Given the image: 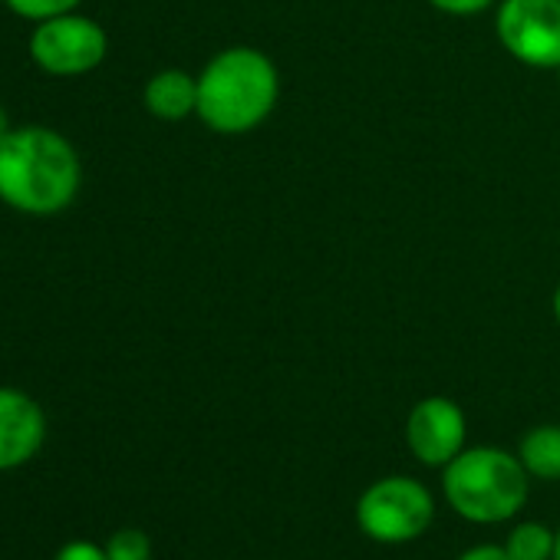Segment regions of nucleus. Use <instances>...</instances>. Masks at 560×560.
<instances>
[{
	"label": "nucleus",
	"instance_id": "ddd939ff",
	"mask_svg": "<svg viewBox=\"0 0 560 560\" xmlns=\"http://www.w3.org/2000/svg\"><path fill=\"white\" fill-rule=\"evenodd\" d=\"M4 4L24 18V21H50V18H60V14H73L80 0H4Z\"/></svg>",
	"mask_w": 560,
	"mask_h": 560
},
{
	"label": "nucleus",
	"instance_id": "423d86ee",
	"mask_svg": "<svg viewBox=\"0 0 560 560\" xmlns=\"http://www.w3.org/2000/svg\"><path fill=\"white\" fill-rule=\"evenodd\" d=\"M106 31L77 11L40 21L31 37V57L50 77H83L106 60Z\"/></svg>",
	"mask_w": 560,
	"mask_h": 560
},
{
	"label": "nucleus",
	"instance_id": "dca6fc26",
	"mask_svg": "<svg viewBox=\"0 0 560 560\" xmlns=\"http://www.w3.org/2000/svg\"><path fill=\"white\" fill-rule=\"evenodd\" d=\"M458 560H511L504 547H494V544H481V547H471L465 550Z\"/></svg>",
	"mask_w": 560,
	"mask_h": 560
},
{
	"label": "nucleus",
	"instance_id": "f3484780",
	"mask_svg": "<svg viewBox=\"0 0 560 560\" xmlns=\"http://www.w3.org/2000/svg\"><path fill=\"white\" fill-rule=\"evenodd\" d=\"M8 132H11V119H8V109L0 106V139H4Z\"/></svg>",
	"mask_w": 560,
	"mask_h": 560
},
{
	"label": "nucleus",
	"instance_id": "f257e3e1",
	"mask_svg": "<svg viewBox=\"0 0 560 560\" xmlns=\"http://www.w3.org/2000/svg\"><path fill=\"white\" fill-rule=\"evenodd\" d=\"M83 182L80 155L67 136L47 126L11 129L0 139V201L47 218L73 205Z\"/></svg>",
	"mask_w": 560,
	"mask_h": 560
},
{
	"label": "nucleus",
	"instance_id": "1a4fd4ad",
	"mask_svg": "<svg viewBox=\"0 0 560 560\" xmlns=\"http://www.w3.org/2000/svg\"><path fill=\"white\" fill-rule=\"evenodd\" d=\"M149 116L162 122H182L198 109V77L185 70H159L142 93Z\"/></svg>",
	"mask_w": 560,
	"mask_h": 560
},
{
	"label": "nucleus",
	"instance_id": "20e7f679",
	"mask_svg": "<svg viewBox=\"0 0 560 560\" xmlns=\"http://www.w3.org/2000/svg\"><path fill=\"white\" fill-rule=\"evenodd\" d=\"M435 501L429 488L409 475H389L373 481L357 501V524L380 544H409L429 530Z\"/></svg>",
	"mask_w": 560,
	"mask_h": 560
},
{
	"label": "nucleus",
	"instance_id": "2eb2a0df",
	"mask_svg": "<svg viewBox=\"0 0 560 560\" xmlns=\"http://www.w3.org/2000/svg\"><path fill=\"white\" fill-rule=\"evenodd\" d=\"M54 560H109L106 547L93 544V540H70L57 550Z\"/></svg>",
	"mask_w": 560,
	"mask_h": 560
},
{
	"label": "nucleus",
	"instance_id": "6ab92c4d",
	"mask_svg": "<svg viewBox=\"0 0 560 560\" xmlns=\"http://www.w3.org/2000/svg\"><path fill=\"white\" fill-rule=\"evenodd\" d=\"M553 560H560V527H557V544H553Z\"/></svg>",
	"mask_w": 560,
	"mask_h": 560
},
{
	"label": "nucleus",
	"instance_id": "39448f33",
	"mask_svg": "<svg viewBox=\"0 0 560 560\" xmlns=\"http://www.w3.org/2000/svg\"><path fill=\"white\" fill-rule=\"evenodd\" d=\"M494 34L530 70H560V0H498Z\"/></svg>",
	"mask_w": 560,
	"mask_h": 560
},
{
	"label": "nucleus",
	"instance_id": "6e6552de",
	"mask_svg": "<svg viewBox=\"0 0 560 560\" xmlns=\"http://www.w3.org/2000/svg\"><path fill=\"white\" fill-rule=\"evenodd\" d=\"M47 439V416L21 389L0 386V471L31 462Z\"/></svg>",
	"mask_w": 560,
	"mask_h": 560
},
{
	"label": "nucleus",
	"instance_id": "aec40b11",
	"mask_svg": "<svg viewBox=\"0 0 560 560\" xmlns=\"http://www.w3.org/2000/svg\"><path fill=\"white\" fill-rule=\"evenodd\" d=\"M557 80H560V70H557Z\"/></svg>",
	"mask_w": 560,
	"mask_h": 560
},
{
	"label": "nucleus",
	"instance_id": "9d476101",
	"mask_svg": "<svg viewBox=\"0 0 560 560\" xmlns=\"http://www.w3.org/2000/svg\"><path fill=\"white\" fill-rule=\"evenodd\" d=\"M517 458L530 478L557 481L560 478V425H537L521 435Z\"/></svg>",
	"mask_w": 560,
	"mask_h": 560
},
{
	"label": "nucleus",
	"instance_id": "f03ea898",
	"mask_svg": "<svg viewBox=\"0 0 560 560\" xmlns=\"http://www.w3.org/2000/svg\"><path fill=\"white\" fill-rule=\"evenodd\" d=\"M280 100V73L257 47H228L198 73L195 116L218 136H247L264 126Z\"/></svg>",
	"mask_w": 560,
	"mask_h": 560
},
{
	"label": "nucleus",
	"instance_id": "f8f14e48",
	"mask_svg": "<svg viewBox=\"0 0 560 560\" xmlns=\"http://www.w3.org/2000/svg\"><path fill=\"white\" fill-rule=\"evenodd\" d=\"M109 560H152V540L139 527H122L106 540Z\"/></svg>",
	"mask_w": 560,
	"mask_h": 560
},
{
	"label": "nucleus",
	"instance_id": "4468645a",
	"mask_svg": "<svg viewBox=\"0 0 560 560\" xmlns=\"http://www.w3.org/2000/svg\"><path fill=\"white\" fill-rule=\"evenodd\" d=\"M435 11L448 14V18H478L491 8H498V0H425Z\"/></svg>",
	"mask_w": 560,
	"mask_h": 560
},
{
	"label": "nucleus",
	"instance_id": "0eeeda50",
	"mask_svg": "<svg viewBox=\"0 0 560 560\" xmlns=\"http://www.w3.org/2000/svg\"><path fill=\"white\" fill-rule=\"evenodd\" d=\"M468 439L465 412L448 396H429L419 399L406 419V445L416 455V462L429 468H445Z\"/></svg>",
	"mask_w": 560,
	"mask_h": 560
},
{
	"label": "nucleus",
	"instance_id": "9b49d317",
	"mask_svg": "<svg viewBox=\"0 0 560 560\" xmlns=\"http://www.w3.org/2000/svg\"><path fill=\"white\" fill-rule=\"evenodd\" d=\"M553 544H557V534L547 524L521 521L511 527L504 550L511 560H553Z\"/></svg>",
	"mask_w": 560,
	"mask_h": 560
},
{
	"label": "nucleus",
	"instance_id": "7ed1b4c3",
	"mask_svg": "<svg viewBox=\"0 0 560 560\" xmlns=\"http://www.w3.org/2000/svg\"><path fill=\"white\" fill-rule=\"evenodd\" d=\"M442 491L452 511L471 524H501L521 514L530 494V475L517 452L494 445L462 448L442 468Z\"/></svg>",
	"mask_w": 560,
	"mask_h": 560
},
{
	"label": "nucleus",
	"instance_id": "a211bd4d",
	"mask_svg": "<svg viewBox=\"0 0 560 560\" xmlns=\"http://www.w3.org/2000/svg\"><path fill=\"white\" fill-rule=\"evenodd\" d=\"M553 320H557V327H560V284H557V291H553Z\"/></svg>",
	"mask_w": 560,
	"mask_h": 560
}]
</instances>
